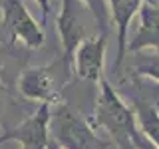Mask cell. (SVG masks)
<instances>
[{
  "mask_svg": "<svg viewBox=\"0 0 159 149\" xmlns=\"http://www.w3.org/2000/svg\"><path fill=\"white\" fill-rule=\"evenodd\" d=\"M93 125L106 129L116 141L117 149H153L139 129L135 111L125 106V102L119 97V93L106 78L99 82Z\"/></svg>",
  "mask_w": 159,
  "mask_h": 149,
  "instance_id": "1",
  "label": "cell"
},
{
  "mask_svg": "<svg viewBox=\"0 0 159 149\" xmlns=\"http://www.w3.org/2000/svg\"><path fill=\"white\" fill-rule=\"evenodd\" d=\"M50 137L62 149H111L98 137L93 125L68 106H58L50 115Z\"/></svg>",
  "mask_w": 159,
  "mask_h": 149,
  "instance_id": "2",
  "label": "cell"
},
{
  "mask_svg": "<svg viewBox=\"0 0 159 149\" xmlns=\"http://www.w3.org/2000/svg\"><path fill=\"white\" fill-rule=\"evenodd\" d=\"M89 18L96 20L82 0H62V12L58 16V30L64 44V64L66 66H72L74 54H76L80 44L84 40L92 38L93 34H98L92 32Z\"/></svg>",
  "mask_w": 159,
  "mask_h": 149,
  "instance_id": "3",
  "label": "cell"
},
{
  "mask_svg": "<svg viewBox=\"0 0 159 149\" xmlns=\"http://www.w3.org/2000/svg\"><path fill=\"white\" fill-rule=\"evenodd\" d=\"M50 115H52V106L42 103L34 115L26 117L22 123L0 135V143L16 141L20 143V149H48V143L52 139L50 137Z\"/></svg>",
  "mask_w": 159,
  "mask_h": 149,
  "instance_id": "4",
  "label": "cell"
},
{
  "mask_svg": "<svg viewBox=\"0 0 159 149\" xmlns=\"http://www.w3.org/2000/svg\"><path fill=\"white\" fill-rule=\"evenodd\" d=\"M2 22L14 40L36 50L44 44V32L24 6V0H2Z\"/></svg>",
  "mask_w": 159,
  "mask_h": 149,
  "instance_id": "5",
  "label": "cell"
},
{
  "mask_svg": "<svg viewBox=\"0 0 159 149\" xmlns=\"http://www.w3.org/2000/svg\"><path fill=\"white\" fill-rule=\"evenodd\" d=\"M106 44H107V36L98 32L78 46L72 60V66L80 79H84V82H102L106 78L103 76Z\"/></svg>",
  "mask_w": 159,
  "mask_h": 149,
  "instance_id": "6",
  "label": "cell"
},
{
  "mask_svg": "<svg viewBox=\"0 0 159 149\" xmlns=\"http://www.w3.org/2000/svg\"><path fill=\"white\" fill-rule=\"evenodd\" d=\"M18 92L26 99H36L48 106H60V92L52 66L26 68L18 78Z\"/></svg>",
  "mask_w": 159,
  "mask_h": 149,
  "instance_id": "7",
  "label": "cell"
},
{
  "mask_svg": "<svg viewBox=\"0 0 159 149\" xmlns=\"http://www.w3.org/2000/svg\"><path fill=\"white\" fill-rule=\"evenodd\" d=\"M137 16L139 26L127 42V52L137 54L143 50H155L159 54V6L151 0H145Z\"/></svg>",
  "mask_w": 159,
  "mask_h": 149,
  "instance_id": "8",
  "label": "cell"
},
{
  "mask_svg": "<svg viewBox=\"0 0 159 149\" xmlns=\"http://www.w3.org/2000/svg\"><path fill=\"white\" fill-rule=\"evenodd\" d=\"M145 0H107L109 16L117 28V54H116V70L121 68L123 58L127 56V30L131 20L139 14Z\"/></svg>",
  "mask_w": 159,
  "mask_h": 149,
  "instance_id": "9",
  "label": "cell"
},
{
  "mask_svg": "<svg viewBox=\"0 0 159 149\" xmlns=\"http://www.w3.org/2000/svg\"><path fill=\"white\" fill-rule=\"evenodd\" d=\"M141 133L155 149H159V109L149 102H135L133 106Z\"/></svg>",
  "mask_w": 159,
  "mask_h": 149,
  "instance_id": "10",
  "label": "cell"
},
{
  "mask_svg": "<svg viewBox=\"0 0 159 149\" xmlns=\"http://www.w3.org/2000/svg\"><path fill=\"white\" fill-rule=\"evenodd\" d=\"M84 4L89 8V12L93 14V18H96V24L99 28V32L106 34V28H107V0H82Z\"/></svg>",
  "mask_w": 159,
  "mask_h": 149,
  "instance_id": "11",
  "label": "cell"
},
{
  "mask_svg": "<svg viewBox=\"0 0 159 149\" xmlns=\"http://www.w3.org/2000/svg\"><path fill=\"white\" fill-rule=\"evenodd\" d=\"M137 74L143 78H151L159 82V56H147L139 62L137 66Z\"/></svg>",
  "mask_w": 159,
  "mask_h": 149,
  "instance_id": "12",
  "label": "cell"
},
{
  "mask_svg": "<svg viewBox=\"0 0 159 149\" xmlns=\"http://www.w3.org/2000/svg\"><path fill=\"white\" fill-rule=\"evenodd\" d=\"M36 2L40 4V8H42V16H44V20H46L48 14H50V0H36Z\"/></svg>",
  "mask_w": 159,
  "mask_h": 149,
  "instance_id": "13",
  "label": "cell"
},
{
  "mask_svg": "<svg viewBox=\"0 0 159 149\" xmlns=\"http://www.w3.org/2000/svg\"><path fill=\"white\" fill-rule=\"evenodd\" d=\"M2 109H4V86L0 84V113H2Z\"/></svg>",
  "mask_w": 159,
  "mask_h": 149,
  "instance_id": "14",
  "label": "cell"
},
{
  "mask_svg": "<svg viewBox=\"0 0 159 149\" xmlns=\"http://www.w3.org/2000/svg\"><path fill=\"white\" fill-rule=\"evenodd\" d=\"M4 72V50H2V46H0V74Z\"/></svg>",
  "mask_w": 159,
  "mask_h": 149,
  "instance_id": "15",
  "label": "cell"
},
{
  "mask_svg": "<svg viewBox=\"0 0 159 149\" xmlns=\"http://www.w3.org/2000/svg\"><path fill=\"white\" fill-rule=\"evenodd\" d=\"M48 149H62V147H60L58 143L54 141V139H50V143H48Z\"/></svg>",
  "mask_w": 159,
  "mask_h": 149,
  "instance_id": "16",
  "label": "cell"
}]
</instances>
